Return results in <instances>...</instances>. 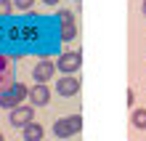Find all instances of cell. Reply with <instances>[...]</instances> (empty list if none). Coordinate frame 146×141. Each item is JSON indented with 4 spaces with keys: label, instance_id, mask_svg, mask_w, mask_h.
I'll use <instances>...</instances> for the list:
<instances>
[{
    "label": "cell",
    "instance_id": "obj_1",
    "mask_svg": "<svg viewBox=\"0 0 146 141\" xmlns=\"http://www.w3.org/2000/svg\"><path fill=\"white\" fill-rule=\"evenodd\" d=\"M82 130V117L80 114H69V117H61L53 122V136L56 138H69L74 133Z\"/></svg>",
    "mask_w": 146,
    "mask_h": 141
},
{
    "label": "cell",
    "instance_id": "obj_2",
    "mask_svg": "<svg viewBox=\"0 0 146 141\" xmlns=\"http://www.w3.org/2000/svg\"><path fill=\"white\" fill-rule=\"evenodd\" d=\"M80 67H82V59H80L77 51H66V53H61V56L56 59V69L61 75H77Z\"/></svg>",
    "mask_w": 146,
    "mask_h": 141
},
{
    "label": "cell",
    "instance_id": "obj_3",
    "mask_svg": "<svg viewBox=\"0 0 146 141\" xmlns=\"http://www.w3.org/2000/svg\"><path fill=\"white\" fill-rule=\"evenodd\" d=\"M11 125L13 128H24L27 122L35 120V107H29V104H19V107H13L11 109Z\"/></svg>",
    "mask_w": 146,
    "mask_h": 141
},
{
    "label": "cell",
    "instance_id": "obj_4",
    "mask_svg": "<svg viewBox=\"0 0 146 141\" xmlns=\"http://www.w3.org/2000/svg\"><path fill=\"white\" fill-rule=\"evenodd\" d=\"M56 93L58 96H77L80 93V80L74 75H61V80H56Z\"/></svg>",
    "mask_w": 146,
    "mask_h": 141
},
{
    "label": "cell",
    "instance_id": "obj_5",
    "mask_svg": "<svg viewBox=\"0 0 146 141\" xmlns=\"http://www.w3.org/2000/svg\"><path fill=\"white\" fill-rule=\"evenodd\" d=\"M13 85V61L5 53H0V93Z\"/></svg>",
    "mask_w": 146,
    "mask_h": 141
},
{
    "label": "cell",
    "instance_id": "obj_6",
    "mask_svg": "<svg viewBox=\"0 0 146 141\" xmlns=\"http://www.w3.org/2000/svg\"><path fill=\"white\" fill-rule=\"evenodd\" d=\"M53 72H56V61L42 59V61H37V64H35L32 77H35L37 83H48V80H53Z\"/></svg>",
    "mask_w": 146,
    "mask_h": 141
},
{
    "label": "cell",
    "instance_id": "obj_7",
    "mask_svg": "<svg viewBox=\"0 0 146 141\" xmlns=\"http://www.w3.org/2000/svg\"><path fill=\"white\" fill-rule=\"evenodd\" d=\"M29 99H32L35 107H48V101H50L48 83H35V88H29Z\"/></svg>",
    "mask_w": 146,
    "mask_h": 141
},
{
    "label": "cell",
    "instance_id": "obj_8",
    "mask_svg": "<svg viewBox=\"0 0 146 141\" xmlns=\"http://www.w3.org/2000/svg\"><path fill=\"white\" fill-rule=\"evenodd\" d=\"M42 136H45V130H42L40 122H27L24 125V141H42Z\"/></svg>",
    "mask_w": 146,
    "mask_h": 141
},
{
    "label": "cell",
    "instance_id": "obj_9",
    "mask_svg": "<svg viewBox=\"0 0 146 141\" xmlns=\"http://www.w3.org/2000/svg\"><path fill=\"white\" fill-rule=\"evenodd\" d=\"M19 104H24V101H21V99H19V96H16L13 91H11V88L0 93V107H3V109H8V112H11L13 107H19Z\"/></svg>",
    "mask_w": 146,
    "mask_h": 141
},
{
    "label": "cell",
    "instance_id": "obj_10",
    "mask_svg": "<svg viewBox=\"0 0 146 141\" xmlns=\"http://www.w3.org/2000/svg\"><path fill=\"white\" fill-rule=\"evenodd\" d=\"M130 122H133V128L143 130V128H146V109H135L133 117H130Z\"/></svg>",
    "mask_w": 146,
    "mask_h": 141
},
{
    "label": "cell",
    "instance_id": "obj_11",
    "mask_svg": "<svg viewBox=\"0 0 146 141\" xmlns=\"http://www.w3.org/2000/svg\"><path fill=\"white\" fill-rule=\"evenodd\" d=\"M77 37V24H69V27H61V40L64 43H69Z\"/></svg>",
    "mask_w": 146,
    "mask_h": 141
},
{
    "label": "cell",
    "instance_id": "obj_12",
    "mask_svg": "<svg viewBox=\"0 0 146 141\" xmlns=\"http://www.w3.org/2000/svg\"><path fill=\"white\" fill-rule=\"evenodd\" d=\"M56 16H58V24H61V27H69V24H74V13H72V11H58Z\"/></svg>",
    "mask_w": 146,
    "mask_h": 141
},
{
    "label": "cell",
    "instance_id": "obj_13",
    "mask_svg": "<svg viewBox=\"0 0 146 141\" xmlns=\"http://www.w3.org/2000/svg\"><path fill=\"white\" fill-rule=\"evenodd\" d=\"M11 91L19 96L21 101H24V99H29V88H27V85H21V83H13V85H11Z\"/></svg>",
    "mask_w": 146,
    "mask_h": 141
},
{
    "label": "cell",
    "instance_id": "obj_14",
    "mask_svg": "<svg viewBox=\"0 0 146 141\" xmlns=\"http://www.w3.org/2000/svg\"><path fill=\"white\" fill-rule=\"evenodd\" d=\"M11 11H13L11 0H0V16H11Z\"/></svg>",
    "mask_w": 146,
    "mask_h": 141
},
{
    "label": "cell",
    "instance_id": "obj_15",
    "mask_svg": "<svg viewBox=\"0 0 146 141\" xmlns=\"http://www.w3.org/2000/svg\"><path fill=\"white\" fill-rule=\"evenodd\" d=\"M32 5H35V0H13V8H19V11H29Z\"/></svg>",
    "mask_w": 146,
    "mask_h": 141
},
{
    "label": "cell",
    "instance_id": "obj_16",
    "mask_svg": "<svg viewBox=\"0 0 146 141\" xmlns=\"http://www.w3.org/2000/svg\"><path fill=\"white\" fill-rule=\"evenodd\" d=\"M133 101H135V93H133V88H127V107H130Z\"/></svg>",
    "mask_w": 146,
    "mask_h": 141
},
{
    "label": "cell",
    "instance_id": "obj_17",
    "mask_svg": "<svg viewBox=\"0 0 146 141\" xmlns=\"http://www.w3.org/2000/svg\"><path fill=\"white\" fill-rule=\"evenodd\" d=\"M45 5H58V0H42Z\"/></svg>",
    "mask_w": 146,
    "mask_h": 141
},
{
    "label": "cell",
    "instance_id": "obj_18",
    "mask_svg": "<svg viewBox=\"0 0 146 141\" xmlns=\"http://www.w3.org/2000/svg\"><path fill=\"white\" fill-rule=\"evenodd\" d=\"M141 13L146 16V0H143V3H141Z\"/></svg>",
    "mask_w": 146,
    "mask_h": 141
},
{
    "label": "cell",
    "instance_id": "obj_19",
    "mask_svg": "<svg viewBox=\"0 0 146 141\" xmlns=\"http://www.w3.org/2000/svg\"><path fill=\"white\" fill-rule=\"evenodd\" d=\"M0 141H5V138H3V133H0Z\"/></svg>",
    "mask_w": 146,
    "mask_h": 141
},
{
    "label": "cell",
    "instance_id": "obj_20",
    "mask_svg": "<svg viewBox=\"0 0 146 141\" xmlns=\"http://www.w3.org/2000/svg\"><path fill=\"white\" fill-rule=\"evenodd\" d=\"M74 3H77V0H74Z\"/></svg>",
    "mask_w": 146,
    "mask_h": 141
}]
</instances>
